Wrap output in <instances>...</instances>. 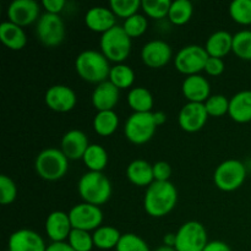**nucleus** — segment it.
Instances as JSON below:
<instances>
[{
  "instance_id": "obj_41",
  "label": "nucleus",
  "mask_w": 251,
  "mask_h": 251,
  "mask_svg": "<svg viewBox=\"0 0 251 251\" xmlns=\"http://www.w3.org/2000/svg\"><path fill=\"white\" fill-rule=\"evenodd\" d=\"M172 176L171 164L164 161H159L153 164L154 181H169Z\"/></svg>"
},
{
  "instance_id": "obj_11",
  "label": "nucleus",
  "mask_w": 251,
  "mask_h": 251,
  "mask_svg": "<svg viewBox=\"0 0 251 251\" xmlns=\"http://www.w3.org/2000/svg\"><path fill=\"white\" fill-rule=\"evenodd\" d=\"M73 229H81L90 232L102 226L103 212L98 206L82 202L74 206L69 212Z\"/></svg>"
},
{
  "instance_id": "obj_31",
  "label": "nucleus",
  "mask_w": 251,
  "mask_h": 251,
  "mask_svg": "<svg viewBox=\"0 0 251 251\" xmlns=\"http://www.w3.org/2000/svg\"><path fill=\"white\" fill-rule=\"evenodd\" d=\"M108 80L119 90H126L131 87L135 81V73L129 65L125 64H117L112 66Z\"/></svg>"
},
{
  "instance_id": "obj_44",
  "label": "nucleus",
  "mask_w": 251,
  "mask_h": 251,
  "mask_svg": "<svg viewBox=\"0 0 251 251\" xmlns=\"http://www.w3.org/2000/svg\"><path fill=\"white\" fill-rule=\"evenodd\" d=\"M203 251H232L229 245L221 240H213V242H208Z\"/></svg>"
},
{
  "instance_id": "obj_14",
  "label": "nucleus",
  "mask_w": 251,
  "mask_h": 251,
  "mask_svg": "<svg viewBox=\"0 0 251 251\" xmlns=\"http://www.w3.org/2000/svg\"><path fill=\"white\" fill-rule=\"evenodd\" d=\"M173 58V50L167 42L161 39L150 41L142 47V63L151 69H159L166 66Z\"/></svg>"
},
{
  "instance_id": "obj_34",
  "label": "nucleus",
  "mask_w": 251,
  "mask_h": 251,
  "mask_svg": "<svg viewBox=\"0 0 251 251\" xmlns=\"http://www.w3.org/2000/svg\"><path fill=\"white\" fill-rule=\"evenodd\" d=\"M229 15L239 25H251V0H234L229 5Z\"/></svg>"
},
{
  "instance_id": "obj_16",
  "label": "nucleus",
  "mask_w": 251,
  "mask_h": 251,
  "mask_svg": "<svg viewBox=\"0 0 251 251\" xmlns=\"http://www.w3.org/2000/svg\"><path fill=\"white\" fill-rule=\"evenodd\" d=\"M46 233L53 243H61L69 239L73 226L69 213L64 211H54L46 220Z\"/></svg>"
},
{
  "instance_id": "obj_10",
  "label": "nucleus",
  "mask_w": 251,
  "mask_h": 251,
  "mask_svg": "<svg viewBox=\"0 0 251 251\" xmlns=\"http://www.w3.org/2000/svg\"><path fill=\"white\" fill-rule=\"evenodd\" d=\"M36 34L38 41L48 48H54L63 43L65 38V25L59 15H41L36 25Z\"/></svg>"
},
{
  "instance_id": "obj_45",
  "label": "nucleus",
  "mask_w": 251,
  "mask_h": 251,
  "mask_svg": "<svg viewBox=\"0 0 251 251\" xmlns=\"http://www.w3.org/2000/svg\"><path fill=\"white\" fill-rule=\"evenodd\" d=\"M47 251H75V250L69 245V243L61 242V243H51V244L47 248Z\"/></svg>"
},
{
  "instance_id": "obj_24",
  "label": "nucleus",
  "mask_w": 251,
  "mask_h": 251,
  "mask_svg": "<svg viewBox=\"0 0 251 251\" xmlns=\"http://www.w3.org/2000/svg\"><path fill=\"white\" fill-rule=\"evenodd\" d=\"M0 41L11 50H21L27 43V36L22 27L5 21L0 25Z\"/></svg>"
},
{
  "instance_id": "obj_32",
  "label": "nucleus",
  "mask_w": 251,
  "mask_h": 251,
  "mask_svg": "<svg viewBox=\"0 0 251 251\" xmlns=\"http://www.w3.org/2000/svg\"><path fill=\"white\" fill-rule=\"evenodd\" d=\"M232 51L242 60L251 61V31L244 29L233 36Z\"/></svg>"
},
{
  "instance_id": "obj_29",
  "label": "nucleus",
  "mask_w": 251,
  "mask_h": 251,
  "mask_svg": "<svg viewBox=\"0 0 251 251\" xmlns=\"http://www.w3.org/2000/svg\"><path fill=\"white\" fill-rule=\"evenodd\" d=\"M82 161L90 172H103L108 164V152L100 145L92 144L83 154Z\"/></svg>"
},
{
  "instance_id": "obj_39",
  "label": "nucleus",
  "mask_w": 251,
  "mask_h": 251,
  "mask_svg": "<svg viewBox=\"0 0 251 251\" xmlns=\"http://www.w3.org/2000/svg\"><path fill=\"white\" fill-rule=\"evenodd\" d=\"M117 251H150L147 243L134 233H126L123 234L120 238L119 243H118Z\"/></svg>"
},
{
  "instance_id": "obj_25",
  "label": "nucleus",
  "mask_w": 251,
  "mask_h": 251,
  "mask_svg": "<svg viewBox=\"0 0 251 251\" xmlns=\"http://www.w3.org/2000/svg\"><path fill=\"white\" fill-rule=\"evenodd\" d=\"M206 51L213 58H225L233 49V36L227 31H216L206 41Z\"/></svg>"
},
{
  "instance_id": "obj_17",
  "label": "nucleus",
  "mask_w": 251,
  "mask_h": 251,
  "mask_svg": "<svg viewBox=\"0 0 251 251\" xmlns=\"http://www.w3.org/2000/svg\"><path fill=\"white\" fill-rule=\"evenodd\" d=\"M43 238L31 229H20L10 235L9 251H47Z\"/></svg>"
},
{
  "instance_id": "obj_26",
  "label": "nucleus",
  "mask_w": 251,
  "mask_h": 251,
  "mask_svg": "<svg viewBox=\"0 0 251 251\" xmlns=\"http://www.w3.org/2000/svg\"><path fill=\"white\" fill-rule=\"evenodd\" d=\"M127 103L134 113H151L153 108V96L147 88L135 87L127 95Z\"/></svg>"
},
{
  "instance_id": "obj_20",
  "label": "nucleus",
  "mask_w": 251,
  "mask_h": 251,
  "mask_svg": "<svg viewBox=\"0 0 251 251\" xmlns=\"http://www.w3.org/2000/svg\"><path fill=\"white\" fill-rule=\"evenodd\" d=\"M181 92L189 102L205 103L211 97V86L207 78L201 76L200 74L186 76L181 85Z\"/></svg>"
},
{
  "instance_id": "obj_6",
  "label": "nucleus",
  "mask_w": 251,
  "mask_h": 251,
  "mask_svg": "<svg viewBox=\"0 0 251 251\" xmlns=\"http://www.w3.org/2000/svg\"><path fill=\"white\" fill-rule=\"evenodd\" d=\"M247 179V168L238 159H227L216 168L213 181L220 190L230 193L235 191L244 184Z\"/></svg>"
},
{
  "instance_id": "obj_15",
  "label": "nucleus",
  "mask_w": 251,
  "mask_h": 251,
  "mask_svg": "<svg viewBox=\"0 0 251 251\" xmlns=\"http://www.w3.org/2000/svg\"><path fill=\"white\" fill-rule=\"evenodd\" d=\"M39 17V5L34 0H15L7 7L9 21L20 27L37 22Z\"/></svg>"
},
{
  "instance_id": "obj_8",
  "label": "nucleus",
  "mask_w": 251,
  "mask_h": 251,
  "mask_svg": "<svg viewBox=\"0 0 251 251\" xmlns=\"http://www.w3.org/2000/svg\"><path fill=\"white\" fill-rule=\"evenodd\" d=\"M210 55L206 51L205 47L190 44L176 53L174 58V65L179 73L186 76L199 75L202 70H205L206 63H207Z\"/></svg>"
},
{
  "instance_id": "obj_28",
  "label": "nucleus",
  "mask_w": 251,
  "mask_h": 251,
  "mask_svg": "<svg viewBox=\"0 0 251 251\" xmlns=\"http://www.w3.org/2000/svg\"><path fill=\"white\" fill-rule=\"evenodd\" d=\"M122 235L119 230L112 226H100L92 234L93 244L100 250L115 249Z\"/></svg>"
},
{
  "instance_id": "obj_42",
  "label": "nucleus",
  "mask_w": 251,
  "mask_h": 251,
  "mask_svg": "<svg viewBox=\"0 0 251 251\" xmlns=\"http://www.w3.org/2000/svg\"><path fill=\"white\" fill-rule=\"evenodd\" d=\"M226 69V64L223 61V59L221 58H213V56H210L206 63L205 71L210 76H220L221 74H223Z\"/></svg>"
},
{
  "instance_id": "obj_23",
  "label": "nucleus",
  "mask_w": 251,
  "mask_h": 251,
  "mask_svg": "<svg viewBox=\"0 0 251 251\" xmlns=\"http://www.w3.org/2000/svg\"><path fill=\"white\" fill-rule=\"evenodd\" d=\"M126 176L134 185L149 188L154 181L153 166L145 159H135L127 166Z\"/></svg>"
},
{
  "instance_id": "obj_13",
  "label": "nucleus",
  "mask_w": 251,
  "mask_h": 251,
  "mask_svg": "<svg viewBox=\"0 0 251 251\" xmlns=\"http://www.w3.org/2000/svg\"><path fill=\"white\" fill-rule=\"evenodd\" d=\"M208 119L205 103L188 102L178 115L179 126L186 132H198L206 125Z\"/></svg>"
},
{
  "instance_id": "obj_30",
  "label": "nucleus",
  "mask_w": 251,
  "mask_h": 251,
  "mask_svg": "<svg viewBox=\"0 0 251 251\" xmlns=\"http://www.w3.org/2000/svg\"><path fill=\"white\" fill-rule=\"evenodd\" d=\"M194 14L193 2L189 0H176L172 1L171 9H169L168 20L173 25L183 26L188 24Z\"/></svg>"
},
{
  "instance_id": "obj_18",
  "label": "nucleus",
  "mask_w": 251,
  "mask_h": 251,
  "mask_svg": "<svg viewBox=\"0 0 251 251\" xmlns=\"http://www.w3.org/2000/svg\"><path fill=\"white\" fill-rule=\"evenodd\" d=\"M88 146L90 144H88V139L85 132L74 129L69 130L63 136L60 150L69 161H77V159L83 158V154L87 151Z\"/></svg>"
},
{
  "instance_id": "obj_40",
  "label": "nucleus",
  "mask_w": 251,
  "mask_h": 251,
  "mask_svg": "<svg viewBox=\"0 0 251 251\" xmlns=\"http://www.w3.org/2000/svg\"><path fill=\"white\" fill-rule=\"evenodd\" d=\"M17 196L16 184L7 176H0V203L10 205Z\"/></svg>"
},
{
  "instance_id": "obj_37",
  "label": "nucleus",
  "mask_w": 251,
  "mask_h": 251,
  "mask_svg": "<svg viewBox=\"0 0 251 251\" xmlns=\"http://www.w3.org/2000/svg\"><path fill=\"white\" fill-rule=\"evenodd\" d=\"M68 243L75 251H91L95 247L92 234L81 229L71 230Z\"/></svg>"
},
{
  "instance_id": "obj_33",
  "label": "nucleus",
  "mask_w": 251,
  "mask_h": 251,
  "mask_svg": "<svg viewBox=\"0 0 251 251\" xmlns=\"http://www.w3.org/2000/svg\"><path fill=\"white\" fill-rule=\"evenodd\" d=\"M171 4V0H142L141 9L151 19L162 20L168 17Z\"/></svg>"
},
{
  "instance_id": "obj_19",
  "label": "nucleus",
  "mask_w": 251,
  "mask_h": 251,
  "mask_svg": "<svg viewBox=\"0 0 251 251\" xmlns=\"http://www.w3.org/2000/svg\"><path fill=\"white\" fill-rule=\"evenodd\" d=\"M115 16L113 11L104 6H93L86 12L85 24L92 32L96 33H105L107 31L117 26L115 24Z\"/></svg>"
},
{
  "instance_id": "obj_22",
  "label": "nucleus",
  "mask_w": 251,
  "mask_h": 251,
  "mask_svg": "<svg viewBox=\"0 0 251 251\" xmlns=\"http://www.w3.org/2000/svg\"><path fill=\"white\" fill-rule=\"evenodd\" d=\"M228 114L239 124L251 122V91L245 90L235 93L229 100Z\"/></svg>"
},
{
  "instance_id": "obj_35",
  "label": "nucleus",
  "mask_w": 251,
  "mask_h": 251,
  "mask_svg": "<svg viewBox=\"0 0 251 251\" xmlns=\"http://www.w3.org/2000/svg\"><path fill=\"white\" fill-rule=\"evenodd\" d=\"M141 7L140 0H112L109 2V9L117 17L129 19L135 14H139V9Z\"/></svg>"
},
{
  "instance_id": "obj_4",
  "label": "nucleus",
  "mask_w": 251,
  "mask_h": 251,
  "mask_svg": "<svg viewBox=\"0 0 251 251\" xmlns=\"http://www.w3.org/2000/svg\"><path fill=\"white\" fill-rule=\"evenodd\" d=\"M34 169L44 180L56 181L68 173L69 159L61 150L48 147L38 153L34 161Z\"/></svg>"
},
{
  "instance_id": "obj_48",
  "label": "nucleus",
  "mask_w": 251,
  "mask_h": 251,
  "mask_svg": "<svg viewBox=\"0 0 251 251\" xmlns=\"http://www.w3.org/2000/svg\"><path fill=\"white\" fill-rule=\"evenodd\" d=\"M154 251H176V248L167 247V245H162V247H159L158 249H156Z\"/></svg>"
},
{
  "instance_id": "obj_43",
  "label": "nucleus",
  "mask_w": 251,
  "mask_h": 251,
  "mask_svg": "<svg viewBox=\"0 0 251 251\" xmlns=\"http://www.w3.org/2000/svg\"><path fill=\"white\" fill-rule=\"evenodd\" d=\"M42 5H43L44 10H46L48 14L59 15L63 11L66 2L65 0H43V1H42Z\"/></svg>"
},
{
  "instance_id": "obj_46",
  "label": "nucleus",
  "mask_w": 251,
  "mask_h": 251,
  "mask_svg": "<svg viewBox=\"0 0 251 251\" xmlns=\"http://www.w3.org/2000/svg\"><path fill=\"white\" fill-rule=\"evenodd\" d=\"M176 233H167L163 237V245H167V247H176Z\"/></svg>"
},
{
  "instance_id": "obj_7",
  "label": "nucleus",
  "mask_w": 251,
  "mask_h": 251,
  "mask_svg": "<svg viewBox=\"0 0 251 251\" xmlns=\"http://www.w3.org/2000/svg\"><path fill=\"white\" fill-rule=\"evenodd\" d=\"M157 127L153 112L132 113L125 123L124 134L131 144L144 145L153 137Z\"/></svg>"
},
{
  "instance_id": "obj_5",
  "label": "nucleus",
  "mask_w": 251,
  "mask_h": 251,
  "mask_svg": "<svg viewBox=\"0 0 251 251\" xmlns=\"http://www.w3.org/2000/svg\"><path fill=\"white\" fill-rule=\"evenodd\" d=\"M100 51L109 61L123 64L131 51V38L125 33L123 26H114L100 36Z\"/></svg>"
},
{
  "instance_id": "obj_2",
  "label": "nucleus",
  "mask_w": 251,
  "mask_h": 251,
  "mask_svg": "<svg viewBox=\"0 0 251 251\" xmlns=\"http://www.w3.org/2000/svg\"><path fill=\"white\" fill-rule=\"evenodd\" d=\"M75 69L83 81L100 85L108 80L112 68L102 51L88 49L78 54L75 60Z\"/></svg>"
},
{
  "instance_id": "obj_3",
  "label": "nucleus",
  "mask_w": 251,
  "mask_h": 251,
  "mask_svg": "<svg viewBox=\"0 0 251 251\" xmlns=\"http://www.w3.org/2000/svg\"><path fill=\"white\" fill-rule=\"evenodd\" d=\"M77 190L83 202L100 207L112 196V184L102 172H87L78 180Z\"/></svg>"
},
{
  "instance_id": "obj_1",
  "label": "nucleus",
  "mask_w": 251,
  "mask_h": 251,
  "mask_svg": "<svg viewBox=\"0 0 251 251\" xmlns=\"http://www.w3.org/2000/svg\"><path fill=\"white\" fill-rule=\"evenodd\" d=\"M176 202L178 191L171 181H153L145 193L144 207L151 217H164L174 210Z\"/></svg>"
},
{
  "instance_id": "obj_36",
  "label": "nucleus",
  "mask_w": 251,
  "mask_h": 251,
  "mask_svg": "<svg viewBox=\"0 0 251 251\" xmlns=\"http://www.w3.org/2000/svg\"><path fill=\"white\" fill-rule=\"evenodd\" d=\"M147 27H149V21L146 16L141 14H135L134 16L125 20L123 24V28L130 38H137L142 36L147 31Z\"/></svg>"
},
{
  "instance_id": "obj_38",
  "label": "nucleus",
  "mask_w": 251,
  "mask_h": 251,
  "mask_svg": "<svg viewBox=\"0 0 251 251\" xmlns=\"http://www.w3.org/2000/svg\"><path fill=\"white\" fill-rule=\"evenodd\" d=\"M205 107L208 117H223L228 114V110H229V100L223 95L211 96L205 102Z\"/></svg>"
},
{
  "instance_id": "obj_47",
  "label": "nucleus",
  "mask_w": 251,
  "mask_h": 251,
  "mask_svg": "<svg viewBox=\"0 0 251 251\" xmlns=\"http://www.w3.org/2000/svg\"><path fill=\"white\" fill-rule=\"evenodd\" d=\"M153 117H154V122H156L157 126H159V125H163L164 123L167 122L166 113L161 112V110H159V112H154Z\"/></svg>"
},
{
  "instance_id": "obj_27",
  "label": "nucleus",
  "mask_w": 251,
  "mask_h": 251,
  "mask_svg": "<svg viewBox=\"0 0 251 251\" xmlns=\"http://www.w3.org/2000/svg\"><path fill=\"white\" fill-rule=\"evenodd\" d=\"M93 130L100 136H110L119 126V117L114 110L97 112L93 118Z\"/></svg>"
},
{
  "instance_id": "obj_9",
  "label": "nucleus",
  "mask_w": 251,
  "mask_h": 251,
  "mask_svg": "<svg viewBox=\"0 0 251 251\" xmlns=\"http://www.w3.org/2000/svg\"><path fill=\"white\" fill-rule=\"evenodd\" d=\"M176 234V251H203L208 244L206 228L198 221L185 222Z\"/></svg>"
},
{
  "instance_id": "obj_21",
  "label": "nucleus",
  "mask_w": 251,
  "mask_h": 251,
  "mask_svg": "<svg viewBox=\"0 0 251 251\" xmlns=\"http://www.w3.org/2000/svg\"><path fill=\"white\" fill-rule=\"evenodd\" d=\"M119 88L115 87L109 80L96 86L92 92V104L97 112L114 110L119 102Z\"/></svg>"
},
{
  "instance_id": "obj_12",
  "label": "nucleus",
  "mask_w": 251,
  "mask_h": 251,
  "mask_svg": "<svg viewBox=\"0 0 251 251\" xmlns=\"http://www.w3.org/2000/svg\"><path fill=\"white\" fill-rule=\"evenodd\" d=\"M44 102L49 109L56 113H68L75 108L77 103L75 91L65 85H54L47 90Z\"/></svg>"
}]
</instances>
